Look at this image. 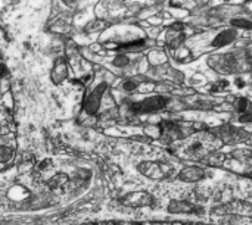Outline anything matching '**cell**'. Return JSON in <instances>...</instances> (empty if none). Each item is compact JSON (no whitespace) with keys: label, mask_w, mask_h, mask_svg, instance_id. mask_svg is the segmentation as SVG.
<instances>
[{"label":"cell","mask_w":252,"mask_h":225,"mask_svg":"<svg viewBox=\"0 0 252 225\" xmlns=\"http://www.w3.org/2000/svg\"><path fill=\"white\" fill-rule=\"evenodd\" d=\"M100 93H102V90H100V88H97V90H94L93 93H90V94H89V97L86 99L84 109H86V112H87L89 115H93V113H96V112H97V109H99V103H100Z\"/></svg>","instance_id":"obj_1"},{"label":"cell","mask_w":252,"mask_h":225,"mask_svg":"<svg viewBox=\"0 0 252 225\" xmlns=\"http://www.w3.org/2000/svg\"><path fill=\"white\" fill-rule=\"evenodd\" d=\"M15 156V149L10 144H0V164H9Z\"/></svg>","instance_id":"obj_2"},{"label":"cell","mask_w":252,"mask_h":225,"mask_svg":"<svg viewBox=\"0 0 252 225\" xmlns=\"http://www.w3.org/2000/svg\"><path fill=\"white\" fill-rule=\"evenodd\" d=\"M7 74H9V71H7V66H6L4 63H0V78H3V77H7Z\"/></svg>","instance_id":"obj_3"}]
</instances>
